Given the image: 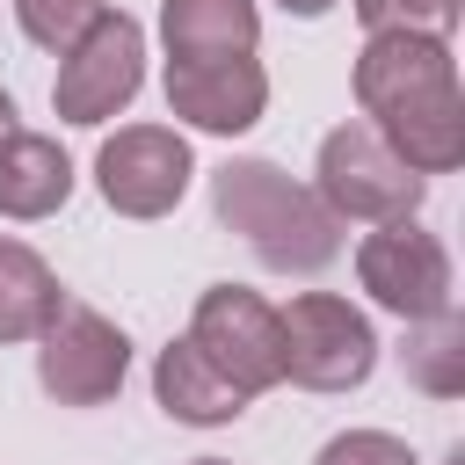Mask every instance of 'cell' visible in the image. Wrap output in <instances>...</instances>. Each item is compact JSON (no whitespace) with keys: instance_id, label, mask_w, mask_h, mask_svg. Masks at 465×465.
Masks as SVG:
<instances>
[{"instance_id":"cell-1","label":"cell","mask_w":465,"mask_h":465,"mask_svg":"<svg viewBox=\"0 0 465 465\" xmlns=\"http://www.w3.org/2000/svg\"><path fill=\"white\" fill-rule=\"evenodd\" d=\"M349 87L400 167H414L421 182L465 167V87L450 36H363Z\"/></svg>"},{"instance_id":"cell-2","label":"cell","mask_w":465,"mask_h":465,"mask_svg":"<svg viewBox=\"0 0 465 465\" xmlns=\"http://www.w3.org/2000/svg\"><path fill=\"white\" fill-rule=\"evenodd\" d=\"M211 211H218V225L240 232V240L254 247V262L276 269V276H320V269L341 254L334 211H327L305 182H291L276 160L240 153V160L211 167Z\"/></svg>"},{"instance_id":"cell-3","label":"cell","mask_w":465,"mask_h":465,"mask_svg":"<svg viewBox=\"0 0 465 465\" xmlns=\"http://www.w3.org/2000/svg\"><path fill=\"white\" fill-rule=\"evenodd\" d=\"M312 196L334 211V225H392V218H414L429 182L414 167H400V153L371 131V124H334L320 138V160H312Z\"/></svg>"},{"instance_id":"cell-4","label":"cell","mask_w":465,"mask_h":465,"mask_svg":"<svg viewBox=\"0 0 465 465\" xmlns=\"http://www.w3.org/2000/svg\"><path fill=\"white\" fill-rule=\"evenodd\" d=\"M276 327H283V378L305 392H356L378 371V327L341 291H298L291 305H276Z\"/></svg>"},{"instance_id":"cell-5","label":"cell","mask_w":465,"mask_h":465,"mask_svg":"<svg viewBox=\"0 0 465 465\" xmlns=\"http://www.w3.org/2000/svg\"><path fill=\"white\" fill-rule=\"evenodd\" d=\"M356 283H363L371 305H385L392 320H436V312L458 305L450 247H443L421 218L371 225V232L356 240Z\"/></svg>"},{"instance_id":"cell-6","label":"cell","mask_w":465,"mask_h":465,"mask_svg":"<svg viewBox=\"0 0 465 465\" xmlns=\"http://www.w3.org/2000/svg\"><path fill=\"white\" fill-rule=\"evenodd\" d=\"M145 87V22H131L124 7H109L65 58H58V80H51V109L58 124H109L138 102Z\"/></svg>"},{"instance_id":"cell-7","label":"cell","mask_w":465,"mask_h":465,"mask_svg":"<svg viewBox=\"0 0 465 465\" xmlns=\"http://www.w3.org/2000/svg\"><path fill=\"white\" fill-rule=\"evenodd\" d=\"M131 378V334L94 312V305H58L51 327L36 334V385L58 407H109Z\"/></svg>"},{"instance_id":"cell-8","label":"cell","mask_w":465,"mask_h":465,"mask_svg":"<svg viewBox=\"0 0 465 465\" xmlns=\"http://www.w3.org/2000/svg\"><path fill=\"white\" fill-rule=\"evenodd\" d=\"M196 182V153L174 124H124L94 153V189L116 218H167Z\"/></svg>"},{"instance_id":"cell-9","label":"cell","mask_w":465,"mask_h":465,"mask_svg":"<svg viewBox=\"0 0 465 465\" xmlns=\"http://www.w3.org/2000/svg\"><path fill=\"white\" fill-rule=\"evenodd\" d=\"M189 341L247 400H262V392L283 385V327H276V305L262 291H247V283H211L196 298V312H189Z\"/></svg>"},{"instance_id":"cell-10","label":"cell","mask_w":465,"mask_h":465,"mask_svg":"<svg viewBox=\"0 0 465 465\" xmlns=\"http://www.w3.org/2000/svg\"><path fill=\"white\" fill-rule=\"evenodd\" d=\"M167 116L189 124V131H211V138H240L262 124L269 109V73L254 51L240 58H167Z\"/></svg>"},{"instance_id":"cell-11","label":"cell","mask_w":465,"mask_h":465,"mask_svg":"<svg viewBox=\"0 0 465 465\" xmlns=\"http://www.w3.org/2000/svg\"><path fill=\"white\" fill-rule=\"evenodd\" d=\"M153 400H160V414L182 421V429H225V421L247 414V392H240L189 334H174V341L153 356Z\"/></svg>"},{"instance_id":"cell-12","label":"cell","mask_w":465,"mask_h":465,"mask_svg":"<svg viewBox=\"0 0 465 465\" xmlns=\"http://www.w3.org/2000/svg\"><path fill=\"white\" fill-rule=\"evenodd\" d=\"M65 196H73V160H65V145L15 124V131L0 138V218L36 225V218L65 211Z\"/></svg>"},{"instance_id":"cell-13","label":"cell","mask_w":465,"mask_h":465,"mask_svg":"<svg viewBox=\"0 0 465 465\" xmlns=\"http://www.w3.org/2000/svg\"><path fill=\"white\" fill-rule=\"evenodd\" d=\"M160 44L167 58H240L262 44L254 0H160Z\"/></svg>"},{"instance_id":"cell-14","label":"cell","mask_w":465,"mask_h":465,"mask_svg":"<svg viewBox=\"0 0 465 465\" xmlns=\"http://www.w3.org/2000/svg\"><path fill=\"white\" fill-rule=\"evenodd\" d=\"M58 305H65L58 269H51L29 240L0 232V341H36Z\"/></svg>"},{"instance_id":"cell-15","label":"cell","mask_w":465,"mask_h":465,"mask_svg":"<svg viewBox=\"0 0 465 465\" xmlns=\"http://www.w3.org/2000/svg\"><path fill=\"white\" fill-rule=\"evenodd\" d=\"M400 363L429 400H458L465 392V320H458V305L436 312V320H407Z\"/></svg>"},{"instance_id":"cell-16","label":"cell","mask_w":465,"mask_h":465,"mask_svg":"<svg viewBox=\"0 0 465 465\" xmlns=\"http://www.w3.org/2000/svg\"><path fill=\"white\" fill-rule=\"evenodd\" d=\"M109 15V0H15V29L36 44V51H73L94 22Z\"/></svg>"},{"instance_id":"cell-17","label":"cell","mask_w":465,"mask_h":465,"mask_svg":"<svg viewBox=\"0 0 465 465\" xmlns=\"http://www.w3.org/2000/svg\"><path fill=\"white\" fill-rule=\"evenodd\" d=\"M363 36H450L465 0H349Z\"/></svg>"},{"instance_id":"cell-18","label":"cell","mask_w":465,"mask_h":465,"mask_svg":"<svg viewBox=\"0 0 465 465\" xmlns=\"http://www.w3.org/2000/svg\"><path fill=\"white\" fill-rule=\"evenodd\" d=\"M312 465H421V458H414V443L392 436V429H341V436L320 443Z\"/></svg>"},{"instance_id":"cell-19","label":"cell","mask_w":465,"mask_h":465,"mask_svg":"<svg viewBox=\"0 0 465 465\" xmlns=\"http://www.w3.org/2000/svg\"><path fill=\"white\" fill-rule=\"evenodd\" d=\"M276 7H283V15H298V22H320L334 0H276Z\"/></svg>"},{"instance_id":"cell-20","label":"cell","mask_w":465,"mask_h":465,"mask_svg":"<svg viewBox=\"0 0 465 465\" xmlns=\"http://www.w3.org/2000/svg\"><path fill=\"white\" fill-rule=\"evenodd\" d=\"M7 131H15V94L0 87V138H7Z\"/></svg>"},{"instance_id":"cell-21","label":"cell","mask_w":465,"mask_h":465,"mask_svg":"<svg viewBox=\"0 0 465 465\" xmlns=\"http://www.w3.org/2000/svg\"><path fill=\"white\" fill-rule=\"evenodd\" d=\"M189 465H232V458H189Z\"/></svg>"}]
</instances>
